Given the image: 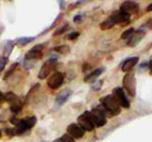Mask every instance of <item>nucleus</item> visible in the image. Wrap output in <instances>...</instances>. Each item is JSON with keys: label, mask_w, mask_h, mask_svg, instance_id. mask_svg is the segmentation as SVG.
<instances>
[{"label": "nucleus", "mask_w": 152, "mask_h": 142, "mask_svg": "<svg viewBox=\"0 0 152 142\" xmlns=\"http://www.w3.org/2000/svg\"><path fill=\"white\" fill-rule=\"evenodd\" d=\"M102 102H103L104 108H105L109 113H112L113 116L121 114V105H119V103L117 102V99L114 95H107L105 98H103Z\"/></svg>", "instance_id": "nucleus-1"}, {"label": "nucleus", "mask_w": 152, "mask_h": 142, "mask_svg": "<svg viewBox=\"0 0 152 142\" xmlns=\"http://www.w3.org/2000/svg\"><path fill=\"white\" fill-rule=\"evenodd\" d=\"M85 114L88 116L90 122H91L95 127H103L107 123V118L104 116V113L100 109H98V108H95V109L90 111V112H85Z\"/></svg>", "instance_id": "nucleus-2"}, {"label": "nucleus", "mask_w": 152, "mask_h": 142, "mask_svg": "<svg viewBox=\"0 0 152 142\" xmlns=\"http://www.w3.org/2000/svg\"><path fill=\"white\" fill-rule=\"evenodd\" d=\"M123 86H124V91H127L131 97H134L136 94V79L133 72H127L123 78Z\"/></svg>", "instance_id": "nucleus-3"}, {"label": "nucleus", "mask_w": 152, "mask_h": 142, "mask_svg": "<svg viewBox=\"0 0 152 142\" xmlns=\"http://www.w3.org/2000/svg\"><path fill=\"white\" fill-rule=\"evenodd\" d=\"M56 62L57 61L55 59H51L48 61H46V64L42 66V69L39 70V72H38V78L39 79H46L51 72H53L55 69H56Z\"/></svg>", "instance_id": "nucleus-4"}, {"label": "nucleus", "mask_w": 152, "mask_h": 142, "mask_svg": "<svg viewBox=\"0 0 152 142\" xmlns=\"http://www.w3.org/2000/svg\"><path fill=\"white\" fill-rule=\"evenodd\" d=\"M113 95L115 97L117 102L119 103L121 107L127 108V109L131 107V103L127 99V93H124V90H123L122 88H115V89H114V90H113Z\"/></svg>", "instance_id": "nucleus-5"}, {"label": "nucleus", "mask_w": 152, "mask_h": 142, "mask_svg": "<svg viewBox=\"0 0 152 142\" xmlns=\"http://www.w3.org/2000/svg\"><path fill=\"white\" fill-rule=\"evenodd\" d=\"M47 84H48V86L51 89H53V90L58 89L61 85L64 84V74L60 72V71H56V72H53L48 78V83Z\"/></svg>", "instance_id": "nucleus-6"}, {"label": "nucleus", "mask_w": 152, "mask_h": 142, "mask_svg": "<svg viewBox=\"0 0 152 142\" xmlns=\"http://www.w3.org/2000/svg\"><path fill=\"white\" fill-rule=\"evenodd\" d=\"M67 135H70L72 138H83L84 135H85V131L80 127L79 124H76V123H72V124H70L67 127Z\"/></svg>", "instance_id": "nucleus-7"}, {"label": "nucleus", "mask_w": 152, "mask_h": 142, "mask_svg": "<svg viewBox=\"0 0 152 142\" xmlns=\"http://www.w3.org/2000/svg\"><path fill=\"white\" fill-rule=\"evenodd\" d=\"M138 10H140V7L136 1H124L121 5V12L128 14V15L133 13H137Z\"/></svg>", "instance_id": "nucleus-8"}, {"label": "nucleus", "mask_w": 152, "mask_h": 142, "mask_svg": "<svg viewBox=\"0 0 152 142\" xmlns=\"http://www.w3.org/2000/svg\"><path fill=\"white\" fill-rule=\"evenodd\" d=\"M71 95V89H65V90H62L61 93L57 94L56 97V103H55V108L57 109V108L62 107L64 103H66V100L70 98Z\"/></svg>", "instance_id": "nucleus-9"}, {"label": "nucleus", "mask_w": 152, "mask_h": 142, "mask_svg": "<svg viewBox=\"0 0 152 142\" xmlns=\"http://www.w3.org/2000/svg\"><path fill=\"white\" fill-rule=\"evenodd\" d=\"M42 56H43V52H42V46H36V47H33L32 50H29L26 53V60L36 61L38 59H41Z\"/></svg>", "instance_id": "nucleus-10"}, {"label": "nucleus", "mask_w": 152, "mask_h": 142, "mask_svg": "<svg viewBox=\"0 0 152 142\" xmlns=\"http://www.w3.org/2000/svg\"><path fill=\"white\" fill-rule=\"evenodd\" d=\"M77 124L81 127V128L84 130V131H88V132H90V131H93L94 128H95V126L91 122H90V119L88 118V116L85 114H81L79 117V119H77Z\"/></svg>", "instance_id": "nucleus-11"}, {"label": "nucleus", "mask_w": 152, "mask_h": 142, "mask_svg": "<svg viewBox=\"0 0 152 142\" xmlns=\"http://www.w3.org/2000/svg\"><path fill=\"white\" fill-rule=\"evenodd\" d=\"M110 18L113 19V22L115 23V24H122V23H129V15L126 13H123L121 10H118V12H114Z\"/></svg>", "instance_id": "nucleus-12"}, {"label": "nucleus", "mask_w": 152, "mask_h": 142, "mask_svg": "<svg viewBox=\"0 0 152 142\" xmlns=\"http://www.w3.org/2000/svg\"><path fill=\"white\" fill-rule=\"evenodd\" d=\"M103 71H104V67H99V69H96V70L91 71V72H89L86 76H85L84 81H85V83H94L95 80H96V79L103 74Z\"/></svg>", "instance_id": "nucleus-13"}, {"label": "nucleus", "mask_w": 152, "mask_h": 142, "mask_svg": "<svg viewBox=\"0 0 152 142\" xmlns=\"http://www.w3.org/2000/svg\"><path fill=\"white\" fill-rule=\"evenodd\" d=\"M138 62V57H131V59H127L124 62L122 65V70L124 71V72H129V71L134 67Z\"/></svg>", "instance_id": "nucleus-14"}, {"label": "nucleus", "mask_w": 152, "mask_h": 142, "mask_svg": "<svg viewBox=\"0 0 152 142\" xmlns=\"http://www.w3.org/2000/svg\"><path fill=\"white\" fill-rule=\"evenodd\" d=\"M145 36V32H142V31H137V32H134L132 34V37H131V40L128 41V46H131V47H134L138 42L142 40V37Z\"/></svg>", "instance_id": "nucleus-15"}, {"label": "nucleus", "mask_w": 152, "mask_h": 142, "mask_svg": "<svg viewBox=\"0 0 152 142\" xmlns=\"http://www.w3.org/2000/svg\"><path fill=\"white\" fill-rule=\"evenodd\" d=\"M114 24H115V23L113 22V19L110 17L108 18V19H105L104 22H102V24H100V28L103 31H105V29H110L112 27H114Z\"/></svg>", "instance_id": "nucleus-16"}, {"label": "nucleus", "mask_w": 152, "mask_h": 142, "mask_svg": "<svg viewBox=\"0 0 152 142\" xmlns=\"http://www.w3.org/2000/svg\"><path fill=\"white\" fill-rule=\"evenodd\" d=\"M23 121V123H24V124L28 127V128H32L33 126L36 124V122H37V118L36 117H28V118H26V119H22Z\"/></svg>", "instance_id": "nucleus-17"}, {"label": "nucleus", "mask_w": 152, "mask_h": 142, "mask_svg": "<svg viewBox=\"0 0 152 142\" xmlns=\"http://www.w3.org/2000/svg\"><path fill=\"white\" fill-rule=\"evenodd\" d=\"M13 47H14V42H12V41H8L5 43V47H4V56H5V57H8V56L10 55Z\"/></svg>", "instance_id": "nucleus-18"}, {"label": "nucleus", "mask_w": 152, "mask_h": 142, "mask_svg": "<svg viewBox=\"0 0 152 142\" xmlns=\"http://www.w3.org/2000/svg\"><path fill=\"white\" fill-rule=\"evenodd\" d=\"M22 107H23L22 103H19V102L17 100V102H14L12 105H10V111L14 113V114H18V113L22 111Z\"/></svg>", "instance_id": "nucleus-19"}, {"label": "nucleus", "mask_w": 152, "mask_h": 142, "mask_svg": "<svg viewBox=\"0 0 152 142\" xmlns=\"http://www.w3.org/2000/svg\"><path fill=\"white\" fill-rule=\"evenodd\" d=\"M55 52H58V53H62V55H66L70 52V47L66 46V45H62V46H57L55 47Z\"/></svg>", "instance_id": "nucleus-20"}, {"label": "nucleus", "mask_w": 152, "mask_h": 142, "mask_svg": "<svg viewBox=\"0 0 152 142\" xmlns=\"http://www.w3.org/2000/svg\"><path fill=\"white\" fill-rule=\"evenodd\" d=\"M4 100L5 102H8V103H14V102H17V97H15V94L14 93H12V91H9V93H7L5 95H4Z\"/></svg>", "instance_id": "nucleus-21"}, {"label": "nucleus", "mask_w": 152, "mask_h": 142, "mask_svg": "<svg viewBox=\"0 0 152 142\" xmlns=\"http://www.w3.org/2000/svg\"><path fill=\"white\" fill-rule=\"evenodd\" d=\"M33 40V37H23V38H19L18 40V43L19 45H22V46H24V45H27V43H29V42H32Z\"/></svg>", "instance_id": "nucleus-22"}, {"label": "nucleus", "mask_w": 152, "mask_h": 142, "mask_svg": "<svg viewBox=\"0 0 152 142\" xmlns=\"http://www.w3.org/2000/svg\"><path fill=\"white\" fill-rule=\"evenodd\" d=\"M7 62H8V57H5V56H0V71L4 70Z\"/></svg>", "instance_id": "nucleus-23"}, {"label": "nucleus", "mask_w": 152, "mask_h": 142, "mask_svg": "<svg viewBox=\"0 0 152 142\" xmlns=\"http://www.w3.org/2000/svg\"><path fill=\"white\" fill-rule=\"evenodd\" d=\"M133 33H134V29H133V28H129V29H127L126 32H123L122 38H123V40H126V38H128V37H131Z\"/></svg>", "instance_id": "nucleus-24"}, {"label": "nucleus", "mask_w": 152, "mask_h": 142, "mask_svg": "<svg viewBox=\"0 0 152 142\" xmlns=\"http://www.w3.org/2000/svg\"><path fill=\"white\" fill-rule=\"evenodd\" d=\"M60 140L62 141V142H75V138H72V137H71L70 135H67V133L64 135V136L61 137Z\"/></svg>", "instance_id": "nucleus-25"}, {"label": "nucleus", "mask_w": 152, "mask_h": 142, "mask_svg": "<svg viewBox=\"0 0 152 142\" xmlns=\"http://www.w3.org/2000/svg\"><path fill=\"white\" fill-rule=\"evenodd\" d=\"M17 66H18V64H14V65L12 66V67L8 70V72H7L5 75H4V79H7V78H9V76H10V75H12V74L14 72V70L17 69Z\"/></svg>", "instance_id": "nucleus-26"}, {"label": "nucleus", "mask_w": 152, "mask_h": 142, "mask_svg": "<svg viewBox=\"0 0 152 142\" xmlns=\"http://www.w3.org/2000/svg\"><path fill=\"white\" fill-rule=\"evenodd\" d=\"M66 28H67V23H66V24H64L62 27L60 28V29H57V31L55 32V36H60V34H62L64 31H66Z\"/></svg>", "instance_id": "nucleus-27"}, {"label": "nucleus", "mask_w": 152, "mask_h": 142, "mask_svg": "<svg viewBox=\"0 0 152 142\" xmlns=\"http://www.w3.org/2000/svg\"><path fill=\"white\" fill-rule=\"evenodd\" d=\"M77 37H79V32H72V33H70V34H67L69 40H75V38H77Z\"/></svg>", "instance_id": "nucleus-28"}, {"label": "nucleus", "mask_w": 152, "mask_h": 142, "mask_svg": "<svg viewBox=\"0 0 152 142\" xmlns=\"http://www.w3.org/2000/svg\"><path fill=\"white\" fill-rule=\"evenodd\" d=\"M100 86H102V81H100V80H98V81H96V84H94L91 88H93L94 90H95V89H100Z\"/></svg>", "instance_id": "nucleus-29"}, {"label": "nucleus", "mask_w": 152, "mask_h": 142, "mask_svg": "<svg viewBox=\"0 0 152 142\" xmlns=\"http://www.w3.org/2000/svg\"><path fill=\"white\" fill-rule=\"evenodd\" d=\"M148 67H150V74L152 75V60H151L150 62H148Z\"/></svg>", "instance_id": "nucleus-30"}, {"label": "nucleus", "mask_w": 152, "mask_h": 142, "mask_svg": "<svg viewBox=\"0 0 152 142\" xmlns=\"http://www.w3.org/2000/svg\"><path fill=\"white\" fill-rule=\"evenodd\" d=\"M74 20H75V22H80V20H81V17H80V15L75 17V18H74Z\"/></svg>", "instance_id": "nucleus-31"}, {"label": "nucleus", "mask_w": 152, "mask_h": 142, "mask_svg": "<svg viewBox=\"0 0 152 142\" xmlns=\"http://www.w3.org/2000/svg\"><path fill=\"white\" fill-rule=\"evenodd\" d=\"M4 100V94L1 93V91H0V103H1Z\"/></svg>", "instance_id": "nucleus-32"}, {"label": "nucleus", "mask_w": 152, "mask_h": 142, "mask_svg": "<svg viewBox=\"0 0 152 142\" xmlns=\"http://www.w3.org/2000/svg\"><path fill=\"white\" fill-rule=\"evenodd\" d=\"M152 10V4H150L148 7H147V12H151Z\"/></svg>", "instance_id": "nucleus-33"}, {"label": "nucleus", "mask_w": 152, "mask_h": 142, "mask_svg": "<svg viewBox=\"0 0 152 142\" xmlns=\"http://www.w3.org/2000/svg\"><path fill=\"white\" fill-rule=\"evenodd\" d=\"M53 142H62V141H61V140H56V141H53Z\"/></svg>", "instance_id": "nucleus-34"}, {"label": "nucleus", "mask_w": 152, "mask_h": 142, "mask_svg": "<svg viewBox=\"0 0 152 142\" xmlns=\"http://www.w3.org/2000/svg\"><path fill=\"white\" fill-rule=\"evenodd\" d=\"M0 137H1V131H0Z\"/></svg>", "instance_id": "nucleus-35"}]
</instances>
